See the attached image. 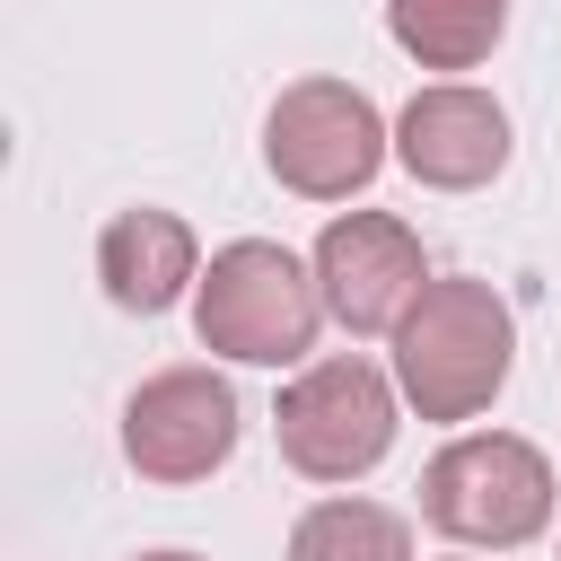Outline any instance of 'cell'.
Here are the masks:
<instances>
[{
	"label": "cell",
	"mask_w": 561,
	"mask_h": 561,
	"mask_svg": "<svg viewBox=\"0 0 561 561\" xmlns=\"http://www.w3.org/2000/svg\"><path fill=\"white\" fill-rule=\"evenodd\" d=\"M394 167L421 193H482L508 167V105L473 79H430L394 114Z\"/></svg>",
	"instance_id": "obj_8"
},
{
	"label": "cell",
	"mask_w": 561,
	"mask_h": 561,
	"mask_svg": "<svg viewBox=\"0 0 561 561\" xmlns=\"http://www.w3.org/2000/svg\"><path fill=\"white\" fill-rule=\"evenodd\" d=\"M394 158V123L351 79H289L263 114V167L298 202H351Z\"/></svg>",
	"instance_id": "obj_5"
},
{
	"label": "cell",
	"mask_w": 561,
	"mask_h": 561,
	"mask_svg": "<svg viewBox=\"0 0 561 561\" xmlns=\"http://www.w3.org/2000/svg\"><path fill=\"white\" fill-rule=\"evenodd\" d=\"M140 561H202V552H140Z\"/></svg>",
	"instance_id": "obj_12"
},
{
	"label": "cell",
	"mask_w": 561,
	"mask_h": 561,
	"mask_svg": "<svg viewBox=\"0 0 561 561\" xmlns=\"http://www.w3.org/2000/svg\"><path fill=\"white\" fill-rule=\"evenodd\" d=\"M421 517L456 552H517V543L552 535V517H561L552 456L517 430H456L421 465Z\"/></svg>",
	"instance_id": "obj_3"
},
{
	"label": "cell",
	"mask_w": 561,
	"mask_h": 561,
	"mask_svg": "<svg viewBox=\"0 0 561 561\" xmlns=\"http://www.w3.org/2000/svg\"><path fill=\"white\" fill-rule=\"evenodd\" d=\"M403 386L394 368L359 359V351H333V359H307L280 403H272V438H280V465L298 482H368L386 456H394V430H403Z\"/></svg>",
	"instance_id": "obj_4"
},
{
	"label": "cell",
	"mask_w": 561,
	"mask_h": 561,
	"mask_svg": "<svg viewBox=\"0 0 561 561\" xmlns=\"http://www.w3.org/2000/svg\"><path fill=\"white\" fill-rule=\"evenodd\" d=\"M307 263H316L324 316H333L342 333H394L403 307H412L421 280H430L421 228L394 219V210H333Z\"/></svg>",
	"instance_id": "obj_7"
},
{
	"label": "cell",
	"mask_w": 561,
	"mask_h": 561,
	"mask_svg": "<svg viewBox=\"0 0 561 561\" xmlns=\"http://www.w3.org/2000/svg\"><path fill=\"white\" fill-rule=\"evenodd\" d=\"M456 561H491V552H456Z\"/></svg>",
	"instance_id": "obj_13"
},
{
	"label": "cell",
	"mask_w": 561,
	"mask_h": 561,
	"mask_svg": "<svg viewBox=\"0 0 561 561\" xmlns=\"http://www.w3.org/2000/svg\"><path fill=\"white\" fill-rule=\"evenodd\" d=\"M193 333H202L210 359H237V368H307V351L324 333L316 263L289 254L280 237H228L202 263Z\"/></svg>",
	"instance_id": "obj_2"
},
{
	"label": "cell",
	"mask_w": 561,
	"mask_h": 561,
	"mask_svg": "<svg viewBox=\"0 0 561 561\" xmlns=\"http://www.w3.org/2000/svg\"><path fill=\"white\" fill-rule=\"evenodd\" d=\"M96 280L123 316H167L202 289V237L184 210H158V202H131L96 228Z\"/></svg>",
	"instance_id": "obj_9"
},
{
	"label": "cell",
	"mask_w": 561,
	"mask_h": 561,
	"mask_svg": "<svg viewBox=\"0 0 561 561\" xmlns=\"http://www.w3.org/2000/svg\"><path fill=\"white\" fill-rule=\"evenodd\" d=\"M289 561H412V517L359 491H333L316 508H298L289 526Z\"/></svg>",
	"instance_id": "obj_11"
},
{
	"label": "cell",
	"mask_w": 561,
	"mask_h": 561,
	"mask_svg": "<svg viewBox=\"0 0 561 561\" xmlns=\"http://www.w3.org/2000/svg\"><path fill=\"white\" fill-rule=\"evenodd\" d=\"M394 342V386L421 421L456 430V421H482L517 368V316L491 280L473 272H430L421 298L403 307V324L386 333Z\"/></svg>",
	"instance_id": "obj_1"
},
{
	"label": "cell",
	"mask_w": 561,
	"mask_h": 561,
	"mask_svg": "<svg viewBox=\"0 0 561 561\" xmlns=\"http://www.w3.org/2000/svg\"><path fill=\"white\" fill-rule=\"evenodd\" d=\"M386 35L421 70H482L508 35V0H386Z\"/></svg>",
	"instance_id": "obj_10"
},
{
	"label": "cell",
	"mask_w": 561,
	"mask_h": 561,
	"mask_svg": "<svg viewBox=\"0 0 561 561\" xmlns=\"http://www.w3.org/2000/svg\"><path fill=\"white\" fill-rule=\"evenodd\" d=\"M237 430H245L237 386H228L210 359L158 368V377H140V386L123 394V465H131L140 482H167V491L210 482V473L237 456Z\"/></svg>",
	"instance_id": "obj_6"
}]
</instances>
